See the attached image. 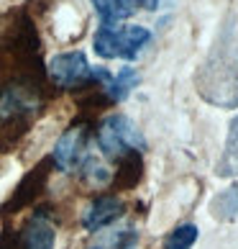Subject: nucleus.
<instances>
[{"label":"nucleus","instance_id":"obj_1","mask_svg":"<svg viewBox=\"0 0 238 249\" xmlns=\"http://www.w3.org/2000/svg\"><path fill=\"white\" fill-rule=\"evenodd\" d=\"M49 77L57 88L75 90V88H108L113 75L105 67H90L82 52H62L49 59Z\"/></svg>","mask_w":238,"mask_h":249},{"label":"nucleus","instance_id":"obj_2","mask_svg":"<svg viewBox=\"0 0 238 249\" xmlns=\"http://www.w3.org/2000/svg\"><path fill=\"white\" fill-rule=\"evenodd\" d=\"M151 41V31L143 29V26H123V29H115V26H100L93 47L95 54L103 59H136L139 52Z\"/></svg>","mask_w":238,"mask_h":249},{"label":"nucleus","instance_id":"obj_3","mask_svg":"<svg viewBox=\"0 0 238 249\" xmlns=\"http://www.w3.org/2000/svg\"><path fill=\"white\" fill-rule=\"evenodd\" d=\"M97 144H100V149H103V154H108V157H121L126 152L146 149V139L139 131V126L123 113H113V116H108L100 121Z\"/></svg>","mask_w":238,"mask_h":249},{"label":"nucleus","instance_id":"obj_4","mask_svg":"<svg viewBox=\"0 0 238 249\" xmlns=\"http://www.w3.org/2000/svg\"><path fill=\"white\" fill-rule=\"evenodd\" d=\"M41 88L44 80L39 77H13L0 90V118L3 121L29 118L41 106Z\"/></svg>","mask_w":238,"mask_h":249},{"label":"nucleus","instance_id":"obj_5","mask_svg":"<svg viewBox=\"0 0 238 249\" xmlns=\"http://www.w3.org/2000/svg\"><path fill=\"white\" fill-rule=\"evenodd\" d=\"M85 149H87V126L75 124L59 136L57 146H54V154H51V162L57 164L59 170L72 172V170H77L82 164V160L87 157Z\"/></svg>","mask_w":238,"mask_h":249},{"label":"nucleus","instance_id":"obj_6","mask_svg":"<svg viewBox=\"0 0 238 249\" xmlns=\"http://www.w3.org/2000/svg\"><path fill=\"white\" fill-rule=\"evenodd\" d=\"M51 167V160H44V162H39L36 167L26 175V178L18 182V188L13 190V196L8 198V203L3 206V213H18L21 208H26V206H31V203L39 198V193L44 190V185H47V180H49V170Z\"/></svg>","mask_w":238,"mask_h":249},{"label":"nucleus","instance_id":"obj_7","mask_svg":"<svg viewBox=\"0 0 238 249\" xmlns=\"http://www.w3.org/2000/svg\"><path fill=\"white\" fill-rule=\"evenodd\" d=\"M123 208L126 206L115 196H100L87 206L85 216H82V226H85L87 231H100V229L111 226L115 218H121Z\"/></svg>","mask_w":238,"mask_h":249},{"label":"nucleus","instance_id":"obj_8","mask_svg":"<svg viewBox=\"0 0 238 249\" xmlns=\"http://www.w3.org/2000/svg\"><path fill=\"white\" fill-rule=\"evenodd\" d=\"M57 242V231H54V224L49 221L47 211H39L29 218V224L23 226L21 231V249H54Z\"/></svg>","mask_w":238,"mask_h":249},{"label":"nucleus","instance_id":"obj_9","mask_svg":"<svg viewBox=\"0 0 238 249\" xmlns=\"http://www.w3.org/2000/svg\"><path fill=\"white\" fill-rule=\"evenodd\" d=\"M143 175V162H141V154L139 152H126L118 157V170L113 175V185L115 188H123V190H131L139 185Z\"/></svg>","mask_w":238,"mask_h":249},{"label":"nucleus","instance_id":"obj_10","mask_svg":"<svg viewBox=\"0 0 238 249\" xmlns=\"http://www.w3.org/2000/svg\"><path fill=\"white\" fill-rule=\"evenodd\" d=\"M100 18V26H115L136 13V0H90Z\"/></svg>","mask_w":238,"mask_h":249},{"label":"nucleus","instance_id":"obj_11","mask_svg":"<svg viewBox=\"0 0 238 249\" xmlns=\"http://www.w3.org/2000/svg\"><path fill=\"white\" fill-rule=\"evenodd\" d=\"M141 82V75L136 67H121V72L111 80V85L105 88V95L111 103H121V100L128 98V93Z\"/></svg>","mask_w":238,"mask_h":249},{"label":"nucleus","instance_id":"obj_12","mask_svg":"<svg viewBox=\"0 0 238 249\" xmlns=\"http://www.w3.org/2000/svg\"><path fill=\"white\" fill-rule=\"evenodd\" d=\"M197 242V226H179L175 229L169 236H167V242H164V249H192V244Z\"/></svg>","mask_w":238,"mask_h":249},{"label":"nucleus","instance_id":"obj_13","mask_svg":"<svg viewBox=\"0 0 238 249\" xmlns=\"http://www.w3.org/2000/svg\"><path fill=\"white\" fill-rule=\"evenodd\" d=\"M0 249H21V231L5 226L3 234H0Z\"/></svg>","mask_w":238,"mask_h":249},{"label":"nucleus","instance_id":"obj_14","mask_svg":"<svg viewBox=\"0 0 238 249\" xmlns=\"http://www.w3.org/2000/svg\"><path fill=\"white\" fill-rule=\"evenodd\" d=\"M136 5L146 8V11H157V8H159V0H136Z\"/></svg>","mask_w":238,"mask_h":249}]
</instances>
